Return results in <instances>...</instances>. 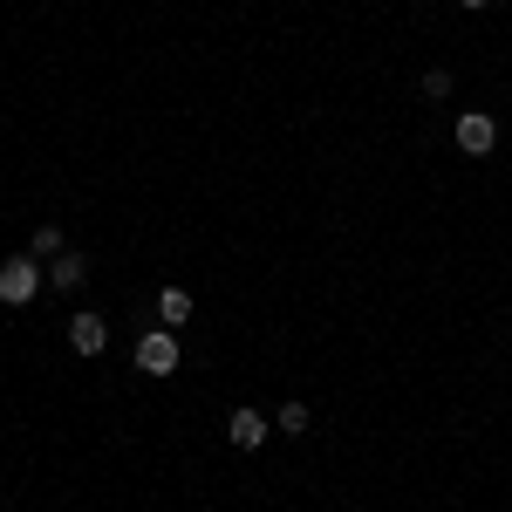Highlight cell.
Returning a JSON list of instances; mask_svg holds the SVG:
<instances>
[{
  "label": "cell",
  "instance_id": "cell-10",
  "mask_svg": "<svg viewBox=\"0 0 512 512\" xmlns=\"http://www.w3.org/2000/svg\"><path fill=\"white\" fill-rule=\"evenodd\" d=\"M444 96H451V69H431L424 76V103H444Z\"/></svg>",
  "mask_w": 512,
  "mask_h": 512
},
{
  "label": "cell",
  "instance_id": "cell-2",
  "mask_svg": "<svg viewBox=\"0 0 512 512\" xmlns=\"http://www.w3.org/2000/svg\"><path fill=\"white\" fill-rule=\"evenodd\" d=\"M137 369H144V376H171V369H178V335H171V328H151V335L137 342Z\"/></svg>",
  "mask_w": 512,
  "mask_h": 512
},
{
  "label": "cell",
  "instance_id": "cell-8",
  "mask_svg": "<svg viewBox=\"0 0 512 512\" xmlns=\"http://www.w3.org/2000/svg\"><path fill=\"white\" fill-rule=\"evenodd\" d=\"M28 253H35V260H55V253H69V246H62V226H35Z\"/></svg>",
  "mask_w": 512,
  "mask_h": 512
},
{
  "label": "cell",
  "instance_id": "cell-1",
  "mask_svg": "<svg viewBox=\"0 0 512 512\" xmlns=\"http://www.w3.org/2000/svg\"><path fill=\"white\" fill-rule=\"evenodd\" d=\"M41 287H48V274H41L35 260H0V301L7 308H28Z\"/></svg>",
  "mask_w": 512,
  "mask_h": 512
},
{
  "label": "cell",
  "instance_id": "cell-9",
  "mask_svg": "<svg viewBox=\"0 0 512 512\" xmlns=\"http://www.w3.org/2000/svg\"><path fill=\"white\" fill-rule=\"evenodd\" d=\"M274 424H280L287 437H301V431H308V403H280V417H274Z\"/></svg>",
  "mask_w": 512,
  "mask_h": 512
},
{
  "label": "cell",
  "instance_id": "cell-6",
  "mask_svg": "<svg viewBox=\"0 0 512 512\" xmlns=\"http://www.w3.org/2000/svg\"><path fill=\"white\" fill-rule=\"evenodd\" d=\"M82 280H89V260H82V253H55V267H48V287H55V294H76Z\"/></svg>",
  "mask_w": 512,
  "mask_h": 512
},
{
  "label": "cell",
  "instance_id": "cell-4",
  "mask_svg": "<svg viewBox=\"0 0 512 512\" xmlns=\"http://www.w3.org/2000/svg\"><path fill=\"white\" fill-rule=\"evenodd\" d=\"M267 424H274V417H260V410H246V403H239L233 417H226V437H233L239 451H260V437H267Z\"/></svg>",
  "mask_w": 512,
  "mask_h": 512
},
{
  "label": "cell",
  "instance_id": "cell-3",
  "mask_svg": "<svg viewBox=\"0 0 512 512\" xmlns=\"http://www.w3.org/2000/svg\"><path fill=\"white\" fill-rule=\"evenodd\" d=\"M492 144H499V123L485 117V110H465L458 117V151L465 158H492Z\"/></svg>",
  "mask_w": 512,
  "mask_h": 512
},
{
  "label": "cell",
  "instance_id": "cell-7",
  "mask_svg": "<svg viewBox=\"0 0 512 512\" xmlns=\"http://www.w3.org/2000/svg\"><path fill=\"white\" fill-rule=\"evenodd\" d=\"M185 315H192V294H185V287H164L158 294V321L164 328H185Z\"/></svg>",
  "mask_w": 512,
  "mask_h": 512
},
{
  "label": "cell",
  "instance_id": "cell-11",
  "mask_svg": "<svg viewBox=\"0 0 512 512\" xmlns=\"http://www.w3.org/2000/svg\"><path fill=\"white\" fill-rule=\"evenodd\" d=\"M458 7H492V0H458Z\"/></svg>",
  "mask_w": 512,
  "mask_h": 512
},
{
  "label": "cell",
  "instance_id": "cell-5",
  "mask_svg": "<svg viewBox=\"0 0 512 512\" xmlns=\"http://www.w3.org/2000/svg\"><path fill=\"white\" fill-rule=\"evenodd\" d=\"M69 342H76V355H103L110 349V321L103 315H76L69 321Z\"/></svg>",
  "mask_w": 512,
  "mask_h": 512
}]
</instances>
